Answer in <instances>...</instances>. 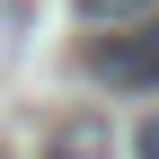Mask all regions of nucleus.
Listing matches in <instances>:
<instances>
[{"label": "nucleus", "mask_w": 159, "mask_h": 159, "mask_svg": "<svg viewBox=\"0 0 159 159\" xmlns=\"http://www.w3.org/2000/svg\"><path fill=\"white\" fill-rule=\"evenodd\" d=\"M142 159H159V115H150V124H142Z\"/></svg>", "instance_id": "obj_4"}, {"label": "nucleus", "mask_w": 159, "mask_h": 159, "mask_svg": "<svg viewBox=\"0 0 159 159\" xmlns=\"http://www.w3.org/2000/svg\"><path fill=\"white\" fill-rule=\"evenodd\" d=\"M80 18H89V27H142V18H150V0H80Z\"/></svg>", "instance_id": "obj_3"}, {"label": "nucleus", "mask_w": 159, "mask_h": 159, "mask_svg": "<svg viewBox=\"0 0 159 159\" xmlns=\"http://www.w3.org/2000/svg\"><path fill=\"white\" fill-rule=\"evenodd\" d=\"M89 80H97V89H124V97L159 89V18L97 35V44H89Z\"/></svg>", "instance_id": "obj_1"}, {"label": "nucleus", "mask_w": 159, "mask_h": 159, "mask_svg": "<svg viewBox=\"0 0 159 159\" xmlns=\"http://www.w3.org/2000/svg\"><path fill=\"white\" fill-rule=\"evenodd\" d=\"M44 159H115V133L97 124V115H62L53 142H44Z\"/></svg>", "instance_id": "obj_2"}]
</instances>
